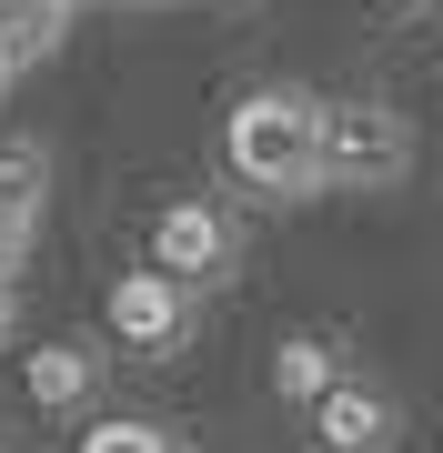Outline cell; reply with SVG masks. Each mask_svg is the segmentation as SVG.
<instances>
[{"mask_svg": "<svg viewBox=\"0 0 443 453\" xmlns=\"http://www.w3.org/2000/svg\"><path fill=\"white\" fill-rule=\"evenodd\" d=\"M81 453H172V434H151V423L111 413V423H91V434H81Z\"/></svg>", "mask_w": 443, "mask_h": 453, "instance_id": "30bf717a", "label": "cell"}, {"mask_svg": "<svg viewBox=\"0 0 443 453\" xmlns=\"http://www.w3.org/2000/svg\"><path fill=\"white\" fill-rule=\"evenodd\" d=\"M31 393H41V403H81V393H91V363L71 353V342H50V353H31Z\"/></svg>", "mask_w": 443, "mask_h": 453, "instance_id": "ba28073f", "label": "cell"}, {"mask_svg": "<svg viewBox=\"0 0 443 453\" xmlns=\"http://www.w3.org/2000/svg\"><path fill=\"white\" fill-rule=\"evenodd\" d=\"M272 383L293 393V403H323V393H332V353H323V342H282Z\"/></svg>", "mask_w": 443, "mask_h": 453, "instance_id": "52a82bcc", "label": "cell"}, {"mask_svg": "<svg viewBox=\"0 0 443 453\" xmlns=\"http://www.w3.org/2000/svg\"><path fill=\"white\" fill-rule=\"evenodd\" d=\"M222 162L242 172L252 192H312V181H323V101L252 91L242 111L222 121Z\"/></svg>", "mask_w": 443, "mask_h": 453, "instance_id": "6da1fadb", "label": "cell"}, {"mask_svg": "<svg viewBox=\"0 0 443 453\" xmlns=\"http://www.w3.org/2000/svg\"><path fill=\"white\" fill-rule=\"evenodd\" d=\"M222 252H232V232H222V211H202V202H172L162 222H151V273H172V282L222 273Z\"/></svg>", "mask_w": 443, "mask_h": 453, "instance_id": "277c9868", "label": "cell"}, {"mask_svg": "<svg viewBox=\"0 0 443 453\" xmlns=\"http://www.w3.org/2000/svg\"><path fill=\"white\" fill-rule=\"evenodd\" d=\"M0 333H11V292H0Z\"/></svg>", "mask_w": 443, "mask_h": 453, "instance_id": "8fae6325", "label": "cell"}, {"mask_svg": "<svg viewBox=\"0 0 443 453\" xmlns=\"http://www.w3.org/2000/svg\"><path fill=\"white\" fill-rule=\"evenodd\" d=\"M383 11H403V0H383Z\"/></svg>", "mask_w": 443, "mask_h": 453, "instance_id": "7c38bea8", "label": "cell"}, {"mask_svg": "<svg viewBox=\"0 0 443 453\" xmlns=\"http://www.w3.org/2000/svg\"><path fill=\"white\" fill-rule=\"evenodd\" d=\"M403 162H413V142L383 101H332L323 111V181H393Z\"/></svg>", "mask_w": 443, "mask_h": 453, "instance_id": "7a4b0ae2", "label": "cell"}, {"mask_svg": "<svg viewBox=\"0 0 443 453\" xmlns=\"http://www.w3.org/2000/svg\"><path fill=\"white\" fill-rule=\"evenodd\" d=\"M323 443H332V453H373V443H383V393L332 383V393H323Z\"/></svg>", "mask_w": 443, "mask_h": 453, "instance_id": "8992f818", "label": "cell"}, {"mask_svg": "<svg viewBox=\"0 0 443 453\" xmlns=\"http://www.w3.org/2000/svg\"><path fill=\"white\" fill-rule=\"evenodd\" d=\"M181 312H192V303H181V282H172V273H151V262L111 282V333H121V342H141V353L181 342Z\"/></svg>", "mask_w": 443, "mask_h": 453, "instance_id": "3957f363", "label": "cell"}, {"mask_svg": "<svg viewBox=\"0 0 443 453\" xmlns=\"http://www.w3.org/2000/svg\"><path fill=\"white\" fill-rule=\"evenodd\" d=\"M31 211H41V162L31 151H0V222L31 232Z\"/></svg>", "mask_w": 443, "mask_h": 453, "instance_id": "9c48e42d", "label": "cell"}, {"mask_svg": "<svg viewBox=\"0 0 443 453\" xmlns=\"http://www.w3.org/2000/svg\"><path fill=\"white\" fill-rule=\"evenodd\" d=\"M0 81H11V71H0Z\"/></svg>", "mask_w": 443, "mask_h": 453, "instance_id": "4fadbf2b", "label": "cell"}, {"mask_svg": "<svg viewBox=\"0 0 443 453\" xmlns=\"http://www.w3.org/2000/svg\"><path fill=\"white\" fill-rule=\"evenodd\" d=\"M61 31H71V0H0V71L61 50Z\"/></svg>", "mask_w": 443, "mask_h": 453, "instance_id": "5b68a950", "label": "cell"}]
</instances>
